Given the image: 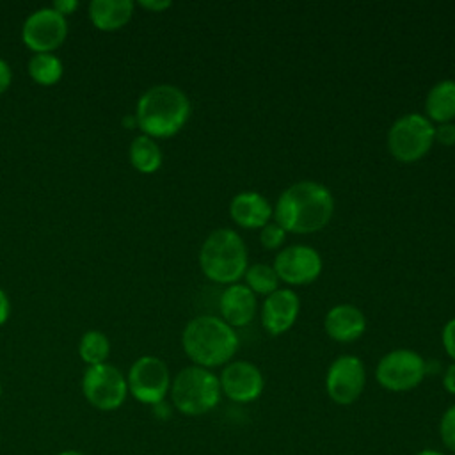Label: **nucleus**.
<instances>
[{
  "label": "nucleus",
  "instance_id": "obj_1",
  "mask_svg": "<svg viewBox=\"0 0 455 455\" xmlns=\"http://www.w3.org/2000/svg\"><path fill=\"white\" fill-rule=\"evenodd\" d=\"M334 215L332 192L320 181L300 180L288 185L274 204V217L286 233L311 235L323 229Z\"/></svg>",
  "mask_w": 455,
  "mask_h": 455
},
{
  "label": "nucleus",
  "instance_id": "obj_2",
  "mask_svg": "<svg viewBox=\"0 0 455 455\" xmlns=\"http://www.w3.org/2000/svg\"><path fill=\"white\" fill-rule=\"evenodd\" d=\"M190 100L176 85L156 84L146 89L135 107L137 128L151 139L176 135L190 117Z\"/></svg>",
  "mask_w": 455,
  "mask_h": 455
},
{
  "label": "nucleus",
  "instance_id": "obj_3",
  "mask_svg": "<svg viewBox=\"0 0 455 455\" xmlns=\"http://www.w3.org/2000/svg\"><path fill=\"white\" fill-rule=\"evenodd\" d=\"M181 347L192 364L212 370L233 361L238 334L220 316L199 315L185 325Z\"/></svg>",
  "mask_w": 455,
  "mask_h": 455
},
{
  "label": "nucleus",
  "instance_id": "obj_4",
  "mask_svg": "<svg viewBox=\"0 0 455 455\" xmlns=\"http://www.w3.org/2000/svg\"><path fill=\"white\" fill-rule=\"evenodd\" d=\"M199 267L212 283L226 286L238 283L249 267L243 238L231 228L213 229L201 243Z\"/></svg>",
  "mask_w": 455,
  "mask_h": 455
},
{
  "label": "nucleus",
  "instance_id": "obj_5",
  "mask_svg": "<svg viewBox=\"0 0 455 455\" xmlns=\"http://www.w3.org/2000/svg\"><path fill=\"white\" fill-rule=\"evenodd\" d=\"M171 403L185 416H203L220 402L219 375L196 364L181 368L171 380Z\"/></svg>",
  "mask_w": 455,
  "mask_h": 455
},
{
  "label": "nucleus",
  "instance_id": "obj_6",
  "mask_svg": "<svg viewBox=\"0 0 455 455\" xmlns=\"http://www.w3.org/2000/svg\"><path fill=\"white\" fill-rule=\"evenodd\" d=\"M386 144L395 160L414 164L434 146V123L418 112L403 114L387 130Z\"/></svg>",
  "mask_w": 455,
  "mask_h": 455
},
{
  "label": "nucleus",
  "instance_id": "obj_7",
  "mask_svg": "<svg viewBox=\"0 0 455 455\" xmlns=\"http://www.w3.org/2000/svg\"><path fill=\"white\" fill-rule=\"evenodd\" d=\"M427 377V361L411 348H395L380 357L375 368L379 386L391 393L416 389Z\"/></svg>",
  "mask_w": 455,
  "mask_h": 455
},
{
  "label": "nucleus",
  "instance_id": "obj_8",
  "mask_svg": "<svg viewBox=\"0 0 455 455\" xmlns=\"http://www.w3.org/2000/svg\"><path fill=\"white\" fill-rule=\"evenodd\" d=\"M82 393L94 409L103 412L116 411L128 396L126 377L108 363L87 366L82 377Z\"/></svg>",
  "mask_w": 455,
  "mask_h": 455
},
{
  "label": "nucleus",
  "instance_id": "obj_9",
  "mask_svg": "<svg viewBox=\"0 0 455 455\" xmlns=\"http://www.w3.org/2000/svg\"><path fill=\"white\" fill-rule=\"evenodd\" d=\"M171 373L167 364L155 355H142L128 370V393L140 403L156 405L165 400L171 389Z\"/></svg>",
  "mask_w": 455,
  "mask_h": 455
},
{
  "label": "nucleus",
  "instance_id": "obj_10",
  "mask_svg": "<svg viewBox=\"0 0 455 455\" xmlns=\"http://www.w3.org/2000/svg\"><path fill=\"white\" fill-rule=\"evenodd\" d=\"M366 386L364 363L352 354L336 357L325 373V393L336 405H352Z\"/></svg>",
  "mask_w": 455,
  "mask_h": 455
},
{
  "label": "nucleus",
  "instance_id": "obj_11",
  "mask_svg": "<svg viewBox=\"0 0 455 455\" xmlns=\"http://www.w3.org/2000/svg\"><path fill=\"white\" fill-rule=\"evenodd\" d=\"M281 283L291 286H306L316 281L322 274V256L320 252L304 243H291L283 247L272 263Z\"/></svg>",
  "mask_w": 455,
  "mask_h": 455
},
{
  "label": "nucleus",
  "instance_id": "obj_12",
  "mask_svg": "<svg viewBox=\"0 0 455 455\" xmlns=\"http://www.w3.org/2000/svg\"><path fill=\"white\" fill-rule=\"evenodd\" d=\"M68 36V21L52 7H43L28 14L21 27V39L36 53H52Z\"/></svg>",
  "mask_w": 455,
  "mask_h": 455
},
{
  "label": "nucleus",
  "instance_id": "obj_13",
  "mask_svg": "<svg viewBox=\"0 0 455 455\" xmlns=\"http://www.w3.org/2000/svg\"><path fill=\"white\" fill-rule=\"evenodd\" d=\"M219 382L222 395L235 403L256 402L265 389V377L261 370L245 359H235L224 364Z\"/></svg>",
  "mask_w": 455,
  "mask_h": 455
},
{
  "label": "nucleus",
  "instance_id": "obj_14",
  "mask_svg": "<svg viewBox=\"0 0 455 455\" xmlns=\"http://www.w3.org/2000/svg\"><path fill=\"white\" fill-rule=\"evenodd\" d=\"M300 311V299L291 288H277L267 295L261 304V325L270 336H281L288 332Z\"/></svg>",
  "mask_w": 455,
  "mask_h": 455
},
{
  "label": "nucleus",
  "instance_id": "obj_15",
  "mask_svg": "<svg viewBox=\"0 0 455 455\" xmlns=\"http://www.w3.org/2000/svg\"><path fill=\"white\" fill-rule=\"evenodd\" d=\"M231 220L243 229H261L274 217V206L270 201L254 190H243L229 201Z\"/></svg>",
  "mask_w": 455,
  "mask_h": 455
},
{
  "label": "nucleus",
  "instance_id": "obj_16",
  "mask_svg": "<svg viewBox=\"0 0 455 455\" xmlns=\"http://www.w3.org/2000/svg\"><path fill=\"white\" fill-rule=\"evenodd\" d=\"M220 318L233 329L249 325L258 311L256 295L242 283L229 284L222 290L219 299Z\"/></svg>",
  "mask_w": 455,
  "mask_h": 455
},
{
  "label": "nucleus",
  "instance_id": "obj_17",
  "mask_svg": "<svg viewBox=\"0 0 455 455\" xmlns=\"http://www.w3.org/2000/svg\"><path fill=\"white\" fill-rule=\"evenodd\" d=\"M323 329L338 343H354L366 331V316L354 304H336L325 313Z\"/></svg>",
  "mask_w": 455,
  "mask_h": 455
},
{
  "label": "nucleus",
  "instance_id": "obj_18",
  "mask_svg": "<svg viewBox=\"0 0 455 455\" xmlns=\"http://www.w3.org/2000/svg\"><path fill=\"white\" fill-rule=\"evenodd\" d=\"M133 14L132 0H92L89 4V18L92 25L103 32L123 28Z\"/></svg>",
  "mask_w": 455,
  "mask_h": 455
},
{
  "label": "nucleus",
  "instance_id": "obj_19",
  "mask_svg": "<svg viewBox=\"0 0 455 455\" xmlns=\"http://www.w3.org/2000/svg\"><path fill=\"white\" fill-rule=\"evenodd\" d=\"M425 117L430 123L443 124L455 119V80L444 78L435 82L425 98Z\"/></svg>",
  "mask_w": 455,
  "mask_h": 455
},
{
  "label": "nucleus",
  "instance_id": "obj_20",
  "mask_svg": "<svg viewBox=\"0 0 455 455\" xmlns=\"http://www.w3.org/2000/svg\"><path fill=\"white\" fill-rule=\"evenodd\" d=\"M128 156L132 165L142 172V174H153L160 169L162 165V149L156 144L155 139L148 137V135H137L128 149Z\"/></svg>",
  "mask_w": 455,
  "mask_h": 455
},
{
  "label": "nucleus",
  "instance_id": "obj_21",
  "mask_svg": "<svg viewBox=\"0 0 455 455\" xmlns=\"http://www.w3.org/2000/svg\"><path fill=\"white\" fill-rule=\"evenodd\" d=\"M62 62L53 53H34L28 60V75L39 85H53L62 76Z\"/></svg>",
  "mask_w": 455,
  "mask_h": 455
},
{
  "label": "nucleus",
  "instance_id": "obj_22",
  "mask_svg": "<svg viewBox=\"0 0 455 455\" xmlns=\"http://www.w3.org/2000/svg\"><path fill=\"white\" fill-rule=\"evenodd\" d=\"M243 279H245V286L254 293V295H270L274 293L279 286V277L274 270L272 265H267V263H252L247 267L245 274H243Z\"/></svg>",
  "mask_w": 455,
  "mask_h": 455
},
{
  "label": "nucleus",
  "instance_id": "obj_23",
  "mask_svg": "<svg viewBox=\"0 0 455 455\" xmlns=\"http://www.w3.org/2000/svg\"><path fill=\"white\" fill-rule=\"evenodd\" d=\"M110 354V341L100 331H87L78 343V355L87 366L107 363Z\"/></svg>",
  "mask_w": 455,
  "mask_h": 455
},
{
  "label": "nucleus",
  "instance_id": "obj_24",
  "mask_svg": "<svg viewBox=\"0 0 455 455\" xmlns=\"http://www.w3.org/2000/svg\"><path fill=\"white\" fill-rule=\"evenodd\" d=\"M286 236H288V233L275 220H270L268 224H265L259 229V243L267 251H275V249L283 247V243L286 242Z\"/></svg>",
  "mask_w": 455,
  "mask_h": 455
},
{
  "label": "nucleus",
  "instance_id": "obj_25",
  "mask_svg": "<svg viewBox=\"0 0 455 455\" xmlns=\"http://www.w3.org/2000/svg\"><path fill=\"white\" fill-rule=\"evenodd\" d=\"M439 437L443 446L455 453V403H451L439 419Z\"/></svg>",
  "mask_w": 455,
  "mask_h": 455
},
{
  "label": "nucleus",
  "instance_id": "obj_26",
  "mask_svg": "<svg viewBox=\"0 0 455 455\" xmlns=\"http://www.w3.org/2000/svg\"><path fill=\"white\" fill-rule=\"evenodd\" d=\"M441 343L446 355L451 359V363H455V316L444 323L441 332Z\"/></svg>",
  "mask_w": 455,
  "mask_h": 455
},
{
  "label": "nucleus",
  "instance_id": "obj_27",
  "mask_svg": "<svg viewBox=\"0 0 455 455\" xmlns=\"http://www.w3.org/2000/svg\"><path fill=\"white\" fill-rule=\"evenodd\" d=\"M434 142L441 146H455V123H443L434 126Z\"/></svg>",
  "mask_w": 455,
  "mask_h": 455
},
{
  "label": "nucleus",
  "instance_id": "obj_28",
  "mask_svg": "<svg viewBox=\"0 0 455 455\" xmlns=\"http://www.w3.org/2000/svg\"><path fill=\"white\" fill-rule=\"evenodd\" d=\"M443 387L446 393L455 396V363L448 364L443 371Z\"/></svg>",
  "mask_w": 455,
  "mask_h": 455
},
{
  "label": "nucleus",
  "instance_id": "obj_29",
  "mask_svg": "<svg viewBox=\"0 0 455 455\" xmlns=\"http://www.w3.org/2000/svg\"><path fill=\"white\" fill-rule=\"evenodd\" d=\"M78 5H80L78 0H55L52 9H55L59 14H62L66 18L68 14H73L78 9Z\"/></svg>",
  "mask_w": 455,
  "mask_h": 455
},
{
  "label": "nucleus",
  "instance_id": "obj_30",
  "mask_svg": "<svg viewBox=\"0 0 455 455\" xmlns=\"http://www.w3.org/2000/svg\"><path fill=\"white\" fill-rule=\"evenodd\" d=\"M11 82H12V71H11V66H9L4 59H0V94H2V92H5V91L9 89Z\"/></svg>",
  "mask_w": 455,
  "mask_h": 455
},
{
  "label": "nucleus",
  "instance_id": "obj_31",
  "mask_svg": "<svg viewBox=\"0 0 455 455\" xmlns=\"http://www.w3.org/2000/svg\"><path fill=\"white\" fill-rule=\"evenodd\" d=\"M139 5L142 9H148V11H153V12H160V11H165L172 5L171 0H140Z\"/></svg>",
  "mask_w": 455,
  "mask_h": 455
},
{
  "label": "nucleus",
  "instance_id": "obj_32",
  "mask_svg": "<svg viewBox=\"0 0 455 455\" xmlns=\"http://www.w3.org/2000/svg\"><path fill=\"white\" fill-rule=\"evenodd\" d=\"M9 313H11V302H9V297L5 295V291L0 288V325H4L9 318Z\"/></svg>",
  "mask_w": 455,
  "mask_h": 455
},
{
  "label": "nucleus",
  "instance_id": "obj_33",
  "mask_svg": "<svg viewBox=\"0 0 455 455\" xmlns=\"http://www.w3.org/2000/svg\"><path fill=\"white\" fill-rule=\"evenodd\" d=\"M414 455H448V453L443 451V450H437V448H423Z\"/></svg>",
  "mask_w": 455,
  "mask_h": 455
},
{
  "label": "nucleus",
  "instance_id": "obj_34",
  "mask_svg": "<svg viewBox=\"0 0 455 455\" xmlns=\"http://www.w3.org/2000/svg\"><path fill=\"white\" fill-rule=\"evenodd\" d=\"M57 455H87V453H84V451H80V450H73V448H69V450H62L60 453H57Z\"/></svg>",
  "mask_w": 455,
  "mask_h": 455
},
{
  "label": "nucleus",
  "instance_id": "obj_35",
  "mask_svg": "<svg viewBox=\"0 0 455 455\" xmlns=\"http://www.w3.org/2000/svg\"><path fill=\"white\" fill-rule=\"evenodd\" d=\"M0 396H2V384H0Z\"/></svg>",
  "mask_w": 455,
  "mask_h": 455
}]
</instances>
